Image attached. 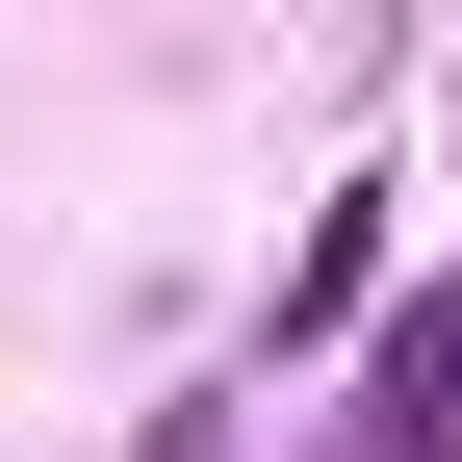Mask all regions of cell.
<instances>
[{
  "instance_id": "2",
  "label": "cell",
  "mask_w": 462,
  "mask_h": 462,
  "mask_svg": "<svg viewBox=\"0 0 462 462\" xmlns=\"http://www.w3.org/2000/svg\"><path fill=\"white\" fill-rule=\"evenodd\" d=\"M360 309H385V180H360V206L309 231V282H282V334H360Z\"/></svg>"
},
{
  "instance_id": "3",
  "label": "cell",
  "mask_w": 462,
  "mask_h": 462,
  "mask_svg": "<svg viewBox=\"0 0 462 462\" xmlns=\"http://www.w3.org/2000/svg\"><path fill=\"white\" fill-rule=\"evenodd\" d=\"M334 462H385V437H334Z\"/></svg>"
},
{
  "instance_id": "1",
  "label": "cell",
  "mask_w": 462,
  "mask_h": 462,
  "mask_svg": "<svg viewBox=\"0 0 462 462\" xmlns=\"http://www.w3.org/2000/svg\"><path fill=\"white\" fill-rule=\"evenodd\" d=\"M385 462H462V282L437 309H385V411H360Z\"/></svg>"
}]
</instances>
